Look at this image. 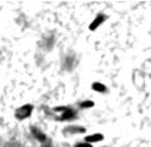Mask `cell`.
<instances>
[{"instance_id": "3957f363", "label": "cell", "mask_w": 151, "mask_h": 147, "mask_svg": "<svg viewBox=\"0 0 151 147\" xmlns=\"http://www.w3.org/2000/svg\"><path fill=\"white\" fill-rule=\"evenodd\" d=\"M73 119H76V112L73 109V108H68L66 110L62 113V115L59 116V120L62 121H69Z\"/></svg>"}, {"instance_id": "277c9868", "label": "cell", "mask_w": 151, "mask_h": 147, "mask_svg": "<svg viewBox=\"0 0 151 147\" xmlns=\"http://www.w3.org/2000/svg\"><path fill=\"white\" fill-rule=\"evenodd\" d=\"M104 138V136L102 134H99V132H95V134H91V135H87L85 137V142H88V143H95V142H100Z\"/></svg>"}, {"instance_id": "7a4b0ae2", "label": "cell", "mask_w": 151, "mask_h": 147, "mask_svg": "<svg viewBox=\"0 0 151 147\" xmlns=\"http://www.w3.org/2000/svg\"><path fill=\"white\" fill-rule=\"evenodd\" d=\"M106 20H107V16H106L104 14H99V15H97V16L92 20L91 24H90L88 29H90V31H96V29L99 28L101 25L104 24Z\"/></svg>"}, {"instance_id": "6da1fadb", "label": "cell", "mask_w": 151, "mask_h": 147, "mask_svg": "<svg viewBox=\"0 0 151 147\" xmlns=\"http://www.w3.org/2000/svg\"><path fill=\"white\" fill-rule=\"evenodd\" d=\"M33 112V106L32 104H24L22 107L17 108L16 112H15V118L19 120H25L27 118L31 116Z\"/></svg>"}, {"instance_id": "9c48e42d", "label": "cell", "mask_w": 151, "mask_h": 147, "mask_svg": "<svg viewBox=\"0 0 151 147\" xmlns=\"http://www.w3.org/2000/svg\"><path fill=\"white\" fill-rule=\"evenodd\" d=\"M75 147H93L92 143H88V142H78L76 145H75Z\"/></svg>"}, {"instance_id": "5b68a950", "label": "cell", "mask_w": 151, "mask_h": 147, "mask_svg": "<svg viewBox=\"0 0 151 147\" xmlns=\"http://www.w3.org/2000/svg\"><path fill=\"white\" fill-rule=\"evenodd\" d=\"M32 135H33L37 140H38V141H41L42 143L47 142V136L44 135L40 129H37V128H32Z\"/></svg>"}, {"instance_id": "52a82bcc", "label": "cell", "mask_w": 151, "mask_h": 147, "mask_svg": "<svg viewBox=\"0 0 151 147\" xmlns=\"http://www.w3.org/2000/svg\"><path fill=\"white\" fill-rule=\"evenodd\" d=\"M91 88L95 92H99V93H106V92H107V87H106L102 82H99V81L93 82L91 85Z\"/></svg>"}, {"instance_id": "30bf717a", "label": "cell", "mask_w": 151, "mask_h": 147, "mask_svg": "<svg viewBox=\"0 0 151 147\" xmlns=\"http://www.w3.org/2000/svg\"><path fill=\"white\" fill-rule=\"evenodd\" d=\"M43 147H50V143H49L48 141H47V142H44V143H43Z\"/></svg>"}, {"instance_id": "8992f818", "label": "cell", "mask_w": 151, "mask_h": 147, "mask_svg": "<svg viewBox=\"0 0 151 147\" xmlns=\"http://www.w3.org/2000/svg\"><path fill=\"white\" fill-rule=\"evenodd\" d=\"M64 131L65 132H70V134H82V132L86 131V129L82 128V126H76V125H70V126L65 128Z\"/></svg>"}, {"instance_id": "ba28073f", "label": "cell", "mask_w": 151, "mask_h": 147, "mask_svg": "<svg viewBox=\"0 0 151 147\" xmlns=\"http://www.w3.org/2000/svg\"><path fill=\"white\" fill-rule=\"evenodd\" d=\"M79 106H80L81 109H88V108H92L95 106V102L93 101H90V99H86V101L80 102Z\"/></svg>"}]
</instances>
